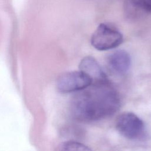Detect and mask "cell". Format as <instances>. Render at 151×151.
Here are the masks:
<instances>
[{
  "label": "cell",
  "instance_id": "6da1fadb",
  "mask_svg": "<svg viewBox=\"0 0 151 151\" xmlns=\"http://www.w3.org/2000/svg\"><path fill=\"white\" fill-rule=\"evenodd\" d=\"M70 105L73 118L81 122H92L114 114L120 106L119 94L109 81L92 83L77 91Z\"/></svg>",
  "mask_w": 151,
  "mask_h": 151
},
{
  "label": "cell",
  "instance_id": "7a4b0ae2",
  "mask_svg": "<svg viewBox=\"0 0 151 151\" xmlns=\"http://www.w3.org/2000/svg\"><path fill=\"white\" fill-rule=\"evenodd\" d=\"M116 127L122 136L129 140H139L146 136L143 121L132 112H124L120 114L116 121Z\"/></svg>",
  "mask_w": 151,
  "mask_h": 151
},
{
  "label": "cell",
  "instance_id": "3957f363",
  "mask_svg": "<svg viewBox=\"0 0 151 151\" xmlns=\"http://www.w3.org/2000/svg\"><path fill=\"white\" fill-rule=\"evenodd\" d=\"M123 41L122 34L113 26L106 23H101L91 37V45L99 51L113 49Z\"/></svg>",
  "mask_w": 151,
  "mask_h": 151
},
{
  "label": "cell",
  "instance_id": "277c9868",
  "mask_svg": "<svg viewBox=\"0 0 151 151\" xmlns=\"http://www.w3.org/2000/svg\"><path fill=\"white\" fill-rule=\"evenodd\" d=\"M92 84L90 78L81 71H71L62 74L57 79V87L64 93L77 92Z\"/></svg>",
  "mask_w": 151,
  "mask_h": 151
},
{
  "label": "cell",
  "instance_id": "5b68a950",
  "mask_svg": "<svg viewBox=\"0 0 151 151\" xmlns=\"http://www.w3.org/2000/svg\"><path fill=\"white\" fill-rule=\"evenodd\" d=\"M80 70L88 76L92 83H103L109 81L107 75L94 58L86 56L82 58L79 64Z\"/></svg>",
  "mask_w": 151,
  "mask_h": 151
},
{
  "label": "cell",
  "instance_id": "8992f818",
  "mask_svg": "<svg viewBox=\"0 0 151 151\" xmlns=\"http://www.w3.org/2000/svg\"><path fill=\"white\" fill-rule=\"evenodd\" d=\"M124 12L131 19L151 14V0H124Z\"/></svg>",
  "mask_w": 151,
  "mask_h": 151
},
{
  "label": "cell",
  "instance_id": "52a82bcc",
  "mask_svg": "<svg viewBox=\"0 0 151 151\" xmlns=\"http://www.w3.org/2000/svg\"><path fill=\"white\" fill-rule=\"evenodd\" d=\"M107 64L113 72L117 74L123 75L126 74L130 67L131 58L127 51L119 50L108 56Z\"/></svg>",
  "mask_w": 151,
  "mask_h": 151
},
{
  "label": "cell",
  "instance_id": "ba28073f",
  "mask_svg": "<svg viewBox=\"0 0 151 151\" xmlns=\"http://www.w3.org/2000/svg\"><path fill=\"white\" fill-rule=\"evenodd\" d=\"M58 149L61 150H91V149L84 143L74 141L68 140L61 143L58 146Z\"/></svg>",
  "mask_w": 151,
  "mask_h": 151
}]
</instances>
